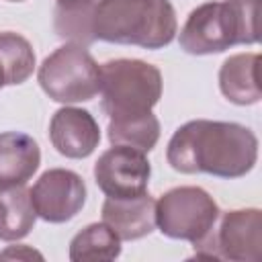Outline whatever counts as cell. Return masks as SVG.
<instances>
[{"label": "cell", "mask_w": 262, "mask_h": 262, "mask_svg": "<svg viewBox=\"0 0 262 262\" xmlns=\"http://www.w3.org/2000/svg\"><path fill=\"white\" fill-rule=\"evenodd\" d=\"M166 160L180 174L242 178L256 166L258 137L239 123L194 119L174 131Z\"/></svg>", "instance_id": "1"}, {"label": "cell", "mask_w": 262, "mask_h": 262, "mask_svg": "<svg viewBox=\"0 0 262 262\" xmlns=\"http://www.w3.org/2000/svg\"><path fill=\"white\" fill-rule=\"evenodd\" d=\"M178 33L170 0H96L92 8L94 41L162 49Z\"/></svg>", "instance_id": "2"}, {"label": "cell", "mask_w": 262, "mask_h": 262, "mask_svg": "<svg viewBox=\"0 0 262 262\" xmlns=\"http://www.w3.org/2000/svg\"><path fill=\"white\" fill-rule=\"evenodd\" d=\"M260 0H223L196 6L180 29V49L190 55L221 53L260 41Z\"/></svg>", "instance_id": "3"}, {"label": "cell", "mask_w": 262, "mask_h": 262, "mask_svg": "<svg viewBox=\"0 0 262 262\" xmlns=\"http://www.w3.org/2000/svg\"><path fill=\"white\" fill-rule=\"evenodd\" d=\"M162 72L141 59H111L100 66V108L108 121L151 113L162 98Z\"/></svg>", "instance_id": "4"}, {"label": "cell", "mask_w": 262, "mask_h": 262, "mask_svg": "<svg viewBox=\"0 0 262 262\" xmlns=\"http://www.w3.org/2000/svg\"><path fill=\"white\" fill-rule=\"evenodd\" d=\"M43 92L61 104L88 102L100 94V66L78 43H66L49 53L37 72Z\"/></svg>", "instance_id": "5"}, {"label": "cell", "mask_w": 262, "mask_h": 262, "mask_svg": "<svg viewBox=\"0 0 262 262\" xmlns=\"http://www.w3.org/2000/svg\"><path fill=\"white\" fill-rule=\"evenodd\" d=\"M219 205L201 186H176L156 201V227L170 239L196 244L219 219Z\"/></svg>", "instance_id": "6"}, {"label": "cell", "mask_w": 262, "mask_h": 262, "mask_svg": "<svg viewBox=\"0 0 262 262\" xmlns=\"http://www.w3.org/2000/svg\"><path fill=\"white\" fill-rule=\"evenodd\" d=\"M151 176L149 160L143 151L127 145H113L94 164V180L111 199H129L147 192Z\"/></svg>", "instance_id": "7"}, {"label": "cell", "mask_w": 262, "mask_h": 262, "mask_svg": "<svg viewBox=\"0 0 262 262\" xmlns=\"http://www.w3.org/2000/svg\"><path fill=\"white\" fill-rule=\"evenodd\" d=\"M31 201L37 217L47 223H66L74 219L86 203L84 178L66 168L43 172L31 188Z\"/></svg>", "instance_id": "8"}, {"label": "cell", "mask_w": 262, "mask_h": 262, "mask_svg": "<svg viewBox=\"0 0 262 262\" xmlns=\"http://www.w3.org/2000/svg\"><path fill=\"white\" fill-rule=\"evenodd\" d=\"M215 242L221 260L258 262L262 258V213L260 209H233L221 215Z\"/></svg>", "instance_id": "9"}, {"label": "cell", "mask_w": 262, "mask_h": 262, "mask_svg": "<svg viewBox=\"0 0 262 262\" xmlns=\"http://www.w3.org/2000/svg\"><path fill=\"white\" fill-rule=\"evenodd\" d=\"M49 139L57 154L70 160H82L98 147L100 129L90 111L78 106H61L49 121Z\"/></svg>", "instance_id": "10"}, {"label": "cell", "mask_w": 262, "mask_h": 262, "mask_svg": "<svg viewBox=\"0 0 262 262\" xmlns=\"http://www.w3.org/2000/svg\"><path fill=\"white\" fill-rule=\"evenodd\" d=\"M102 223H106L121 242H133L149 235L156 229V201L149 192L111 199L102 203Z\"/></svg>", "instance_id": "11"}, {"label": "cell", "mask_w": 262, "mask_h": 262, "mask_svg": "<svg viewBox=\"0 0 262 262\" xmlns=\"http://www.w3.org/2000/svg\"><path fill=\"white\" fill-rule=\"evenodd\" d=\"M260 55L258 53H235L229 55L219 68V90L221 94L239 106L260 102Z\"/></svg>", "instance_id": "12"}, {"label": "cell", "mask_w": 262, "mask_h": 262, "mask_svg": "<svg viewBox=\"0 0 262 262\" xmlns=\"http://www.w3.org/2000/svg\"><path fill=\"white\" fill-rule=\"evenodd\" d=\"M39 143L20 131L0 133V184H27L39 170Z\"/></svg>", "instance_id": "13"}, {"label": "cell", "mask_w": 262, "mask_h": 262, "mask_svg": "<svg viewBox=\"0 0 262 262\" xmlns=\"http://www.w3.org/2000/svg\"><path fill=\"white\" fill-rule=\"evenodd\" d=\"M35 221L31 188L25 184H0V239L16 242L27 237Z\"/></svg>", "instance_id": "14"}, {"label": "cell", "mask_w": 262, "mask_h": 262, "mask_svg": "<svg viewBox=\"0 0 262 262\" xmlns=\"http://www.w3.org/2000/svg\"><path fill=\"white\" fill-rule=\"evenodd\" d=\"M121 256V239L106 223H90L70 242V260H115Z\"/></svg>", "instance_id": "15"}, {"label": "cell", "mask_w": 262, "mask_h": 262, "mask_svg": "<svg viewBox=\"0 0 262 262\" xmlns=\"http://www.w3.org/2000/svg\"><path fill=\"white\" fill-rule=\"evenodd\" d=\"M0 70L6 86H16L31 78L35 70V51L23 35L0 31Z\"/></svg>", "instance_id": "16"}, {"label": "cell", "mask_w": 262, "mask_h": 262, "mask_svg": "<svg viewBox=\"0 0 262 262\" xmlns=\"http://www.w3.org/2000/svg\"><path fill=\"white\" fill-rule=\"evenodd\" d=\"M106 135L113 145H127L147 154L156 147L160 139V121L154 113L133 117V119L108 121Z\"/></svg>", "instance_id": "17"}, {"label": "cell", "mask_w": 262, "mask_h": 262, "mask_svg": "<svg viewBox=\"0 0 262 262\" xmlns=\"http://www.w3.org/2000/svg\"><path fill=\"white\" fill-rule=\"evenodd\" d=\"M94 2L82 4V6H55L53 29H55L57 37L68 39L70 43L84 45V47L94 43V35H92V8H94Z\"/></svg>", "instance_id": "18"}, {"label": "cell", "mask_w": 262, "mask_h": 262, "mask_svg": "<svg viewBox=\"0 0 262 262\" xmlns=\"http://www.w3.org/2000/svg\"><path fill=\"white\" fill-rule=\"evenodd\" d=\"M0 258H25V260H31V258H37V260H43V254L29 248V246H10L8 250L0 252Z\"/></svg>", "instance_id": "19"}, {"label": "cell", "mask_w": 262, "mask_h": 262, "mask_svg": "<svg viewBox=\"0 0 262 262\" xmlns=\"http://www.w3.org/2000/svg\"><path fill=\"white\" fill-rule=\"evenodd\" d=\"M94 0H57V6H82V4H90Z\"/></svg>", "instance_id": "20"}, {"label": "cell", "mask_w": 262, "mask_h": 262, "mask_svg": "<svg viewBox=\"0 0 262 262\" xmlns=\"http://www.w3.org/2000/svg\"><path fill=\"white\" fill-rule=\"evenodd\" d=\"M2 86H6V84H4V76H2V70H0V88H2Z\"/></svg>", "instance_id": "21"}, {"label": "cell", "mask_w": 262, "mask_h": 262, "mask_svg": "<svg viewBox=\"0 0 262 262\" xmlns=\"http://www.w3.org/2000/svg\"><path fill=\"white\" fill-rule=\"evenodd\" d=\"M8 2H23V0H8Z\"/></svg>", "instance_id": "22"}]
</instances>
